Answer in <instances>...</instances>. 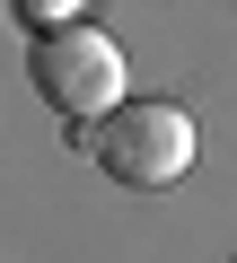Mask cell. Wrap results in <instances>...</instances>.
<instances>
[{
	"mask_svg": "<svg viewBox=\"0 0 237 263\" xmlns=\"http://www.w3.org/2000/svg\"><path fill=\"white\" fill-rule=\"evenodd\" d=\"M35 88H44V105H62L70 123H105L114 105H132L123 97V53H114L97 27H53V35H35Z\"/></svg>",
	"mask_w": 237,
	"mask_h": 263,
	"instance_id": "obj_2",
	"label": "cell"
},
{
	"mask_svg": "<svg viewBox=\"0 0 237 263\" xmlns=\"http://www.w3.org/2000/svg\"><path fill=\"white\" fill-rule=\"evenodd\" d=\"M193 114L185 105H167V97H132V105H114L97 132H88V149H97V167L114 176V184H132V193H158V184H176L185 167H193Z\"/></svg>",
	"mask_w": 237,
	"mask_h": 263,
	"instance_id": "obj_1",
	"label": "cell"
},
{
	"mask_svg": "<svg viewBox=\"0 0 237 263\" xmlns=\"http://www.w3.org/2000/svg\"><path fill=\"white\" fill-rule=\"evenodd\" d=\"M27 9V27L35 35H53V27H79V0H18Z\"/></svg>",
	"mask_w": 237,
	"mask_h": 263,
	"instance_id": "obj_3",
	"label": "cell"
}]
</instances>
